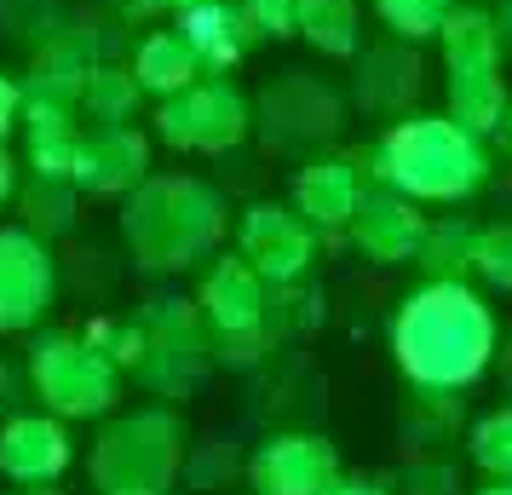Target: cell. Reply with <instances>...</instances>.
I'll use <instances>...</instances> for the list:
<instances>
[{
	"label": "cell",
	"instance_id": "6da1fadb",
	"mask_svg": "<svg viewBox=\"0 0 512 495\" xmlns=\"http://www.w3.org/2000/svg\"><path fill=\"white\" fill-rule=\"evenodd\" d=\"M495 311L466 277H426L397 300L392 357L415 392H466L495 363Z\"/></svg>",
	"mask_w": 512,
	"mask_h": 495
},
{
	"label": "cell",
	"instance_id": "7a4b0ae2",
	"mask_svg": "<svg viewBox=\"0 0 512 495\" xmlns=\"http://www.w3.org/2000/svg\"><path fill=\"white\" fill-rule=\"evenodd\" d=\"M121 242L139 271L179 277L225 242V196L196 173H150L133 196H121Z\"/></svg>",
	"mask_w": 512,
	"mask_h": 495
},
{
	"label": "cell",
	"instance_id": "3957f363",
	"mask_svg": "<svg viewBox=\"0 0 512 495\" xmlns=\"http://www.w3.org/2000/svg\"><path fill=\"white\" fill-rule=\"evenodd\" d=\"M374 179L409 202H466L489 179L484 133L455 116H403L374 144Z\"/></svg>",
	"mask_w": 512,
	"mask_h": 495
},
{
	"label": "cell",
	"instance_id": "277c9868",
	"mask_svg": "<svg viewBox=\"0 0 512 495\" xmlns=\"http://www.w3.org/2000/svg\"><path fill=\"white\" fill-rule=\"evenodd\" d=\"M179 467H185V421L162 403L116 415L87 455L98 495H173Z\"/></svg>",
	"mask_w": 512,
	"mask_h": 495
},
{
	"label": "cell",
	"instance_id": "5b68a950",
	"mask_svg": "<svg viewBox=\"0 0 512 495\" xmlns=\"http://www.w3.org/2000/svg\"><path fill=\"white\" fill-rule=\"evenodd\" d=\"M443 70H449V116L466 121L472 133H501L507 116V75H501V18L489 6H455L438 29Z\"/></svg>",
	"mask_w": 512,
	"mask_h": 495
},
{
	"label": "cell",
	"instance_id": "8992f818",
	"mask_svg": "<svg viewBox=\"0 0 512 495\" xmlns=\"http://www.w3.org/2000/svg\"><path fill=\"white\" fill-rule=\"evenodd\" d=\"M24 375H29V392L64 421L110 415L121 398V369L98 346H87V334H70V329L35 334L24 357Z\"/></svg>",
	"mask_w": 512,
	"mask_h": 495
},
{
	"label": "cell",
	"instance_id": "52a82bcc",
	"mask_svg": "<svg viewBox=\"0 0 512 495\" xmlns=\"http://www.w3.org/2000/svg\"><path fill=\"white\" fill-rule=\"evenodd\" d=\"M144 323V363L133 369L144 392L156 398H190L213 363V329L196 300H150L139 311Z\"/></svg>",
	"mask_w": 512,
	"mask_h": 495
},
{
	"label": "cell",
	"instance_id": "ba28073f",
	"mask_svg": "<svg viewBox=\"0 0 512 495\" xmlns=\"http://www.w3.org/2000/svg\"><path fill=\"white\" fill-rule=\"evenodd\" d=\"M254 133V104L225 75H202L196 87L156 98V139L179 156H225Z\"/></svg>",
	"mask_w": 512,
	"mask_h": 495
},
{
	"label": "cell",
	"instance_id": "9c48e42d",
	"mask_svg": "<svg viewBox=\"0 0 512 495\" xmlns=\"http://www.w3.org/2000/svg\"><path fill=\"white\" fill-rule=\"evenodd\" d=\"M58 300V260L29 225H0V340L29 334Z\"/></svg>",
	"mask_w": 512,
	"mask_h": 495
},
{
	"label": "cell",
	"instance_id": "30bf717a",
	"mask_svg": "<svg viewBox=\"0 0 512 495\" xmlns=\"http://www.w3.org/2000/svg\"><path fill=\"white\" fill-rule=\"evenodd\" d=\"M236 254L254 265L271 288H294L317 260V231L300 219V208L254 202L236 219Z\"/></svg>",
	"mask_w": 512,
	"mask_h": 495
},
{
	"label": "cell",
	"instance_id": "8fae6325",
	"mask_svg": "<svg viewBox=\"0 0 512 495\" xmlns=\"http://www.w3.org/2000/svg\"><path fill=\"white\" fill-rule=\"evenodd\" d=\"M254 127L265 133L271 150H300V144L334 139V133H340V98H334V87H323L317 75L294 70V75H282V81L265 87Z\"/></svg>",
	"mask_w": 512,
	"mask_h": 495
},
{
	"label": "cell",
	"instance_id": "7c38bea8",
	"mask_svg": "<svg viewBox=\"0 0 512 495\" xmlns=\"http://www.w3.org/2000/svg\"><path fill=\"white\" fill-rule=\"evenodd\" d=\"M340 478V449L323 432H277L248 455L254 495H323Z\"/></svg>",
	"mask_w": 512,
	"mask_h": 495
},
{
	"label": "cell",
	"instance_id": "4fadbf2b",
	"mask_svg": "<svg viewBox=\"0 0 512 495\" xmlns=\"http://www.w3.org/2000/svg\"><path fill=\"white\" fill-rule=\"evenodd\" d=\"M104 64V41L87 18H58V24L35 41V64H29L24 98H52V104H75L87 93V75Z\"/></svg>",
	"mask_w": 512,
	"mask_h": 495
},
{
	"label": "cell",
	"instance_id": "5bb4252c",
	"mask_svg": "<svg viewBox=\"0 0 512 495\" xmlns=\"http://www.w3.org/2000/svg\"><path fill=\"white\" fill-rule=\"evenodd\" d=\"M265 288L271 283H265L242 254H213V265L202 271V288H196V306L208 317L213 340L271 329V300H265Z\"/></svg>",
	"mask_w": 512,
	"mask_h": 495
},
{
	"label": "cell",
	"instance_id": "9a60e30c",
	"mask_svg": "<svg viewBox=\"0 0 512 495\" xmlns=\"http://www.w3.org/2000/svg\"><path fill=\"white\" fill-rule=\"evenodd\" d=\"M70 426L64 415H6L0 421V478L18 484V490H41L52 478H64L70 467Z\"/></svg>",
	"mask_w": 512,
	"mask_h": 495
},
{
	"label": "cell",
	"instance_id": "2e32d148",
	"mask_svg": "<svg viewBox=\"0 0 512 495\" xmlns=\"http://www.w3.org/2000/svg\"><path fill=\"white\" fill-rule=\"evenodd\" d=\"M426 213H420V202H409L403 190L392 185H374L363 190V202H357V213H351V242L363 248V260L374 265H409L420 254V242H426Z\"/></svg>",
	"mask_w": 512,
	"mask_h": 495
},
{
	"label": "cell",
	"instance_id": "e0dca14e",
	"mask_svg": "<svg viewBox=\"0 0 512 495\" xmlns=\"http://www.w3.org/2000/svg\"><path fill=\"white\" fill-rule=\"evenodd\" d=\"M144 179H150V133H139L133 121L81 133V156H75L81 196H133Z\"/></svg>",
	"mask_w": 512,
	"mask_h": 495
},
{
	"label": "cell",
	"instance_id": "ac0fdd59",
	"mask_svg": "<svg viewBox=\"0 0 512 495\" xmlns=\"http://www.w3.org/2000/svg\"><path fill=\"white\" fill-rule=\"evenodd\" d=\"M357 202H363V162L357 156H311L294 173V208L317 236L346 231Z\"/></svg>",
	"mask_w": 512,
	"mask_h": 495
},
{
	"label": "cell",
	"instance_id": "d6986e66",
	"mask_svg": "<svg viewBox=\"0 0 512 495\" xmlns=\"http://www.w3.org/2000/svg\"><path fill=\"white\" fill-rule=\"evenodd\" d=\"M24 167L35 179H75V156H81V121L75 104H52V98H24Z\"/></svg>",
	"mask_w": 512,
	"mask_h": 495
},
{
	"label": "cell",
	"instance_id": "ffe728a7",
	"mask_svg": "<svg viewBox=\"0 0 512 495\" xmlns=\"http://www.w3.org/2000/svg\"><path fill=\"white\" fill-rule=\"evenodd\" d=\"M179 35L196 47L208 75H225L254 41V29L242 18V0H196V6H185L179 12Z\"/></svg>",
	"mask_w": 512,
	"mask_h": 495
},
{
	"label": "cell",
	"instance_id": "44dd1931",
	"mask_svg": "<svg viewBox=\"0 0 512 495\" xmlns=\"http://www.w3.org/2000/svg\"><path fill=\"white\" fill-rule=\"evenodd\" d=\"M133 75H139V87L150 98H173L196 87L208 70H202L196 47L179 35V24H173V29H144V41L133 47Z\"/></svg>",
	"mask_w": 512,
	"mask_h": 495
},
{
	"label": "cell",
	"instance_id": "7402d4cb",
	"mask_svg": "<svg viewBox=\"0 0 512 495\" xmlns=\"http://www.w3.org/2000/svg\"><path fill=\"white\" fill-rule=\"evenodd\" d=\"M420 58H415V41H392V47H374L363 52L357 64V104L363 110H409V98L420 93Z\"/></svg>",
	"mask_w": 512,
	"mask_h": 495
},
{
	"label": "cell",
	"instance_id": "603a6c76",
	"mask_svg": "<svg viewBox=\"0 0 512 495\" xmlns=\"http://www.w3.org/2000/svg\"><path fill=\"white\" fill-rule=\"evenodd\" d=\"M300 35L323 58H357L363 12H357V0H300Z\"/></svg>",
	"mask_w": 512,
	"mask_h": 495
},
{
	"label": "cell",
	"instance_id": "cb8c5ba5",
	"mask_svg": "<svg viewBox=\"0 0 512 495\" xmlns=\"http://www.w3.org/2000/svg\"><path fill=\"white\" fill-rule=\"evenodd\" d=\"M144 87L139 75H133V64H116V58H104L93 75H87V93H81V110L98 121V127H116V121H133L144 104Z\"/></svg>",
	"mask_w": 512,
	"mask_h": 495
},
{
	"label": "cell",
	"instance_id": "d4e9b609",
	"mask_svg": "<svg viewBox=\"0 0 512 495\" xmlns=\"http://www.w3.org/2000/svg\"><path fill=\"white\" fill-rule=\"evenodd\" d=\"M75 202H81V190H75V179H29L24 190H18V213H24V225L35 236H64L75 231Z\"/></svg>",
	"mask_w": 512,
	"mask_h": 495
},
{
	"label": "cell",
	"instance_id": "484cf974",
	"mask_svg": "<svg viewBox=\"0 0 512 495\" xmlns=\"http://www.w3.org/2000/svg\"><path fill=\"white\" fill-rule=\"evenodd\" d=\"M472 254H478V225H466V219H432L415 265L426 277H466Z\"/></svg>",
	"mask_w": 512,
	"mask_h": 495
},
{
	"label": "cell",
	"instance_id": "4316f807",
	"mask_svg": "<svg viewBox=\"0 0 512 495\" xmlns=\"http://www.w3.org/2000/svg\"><path fill=\"white\" fill-rule=\"evenodd\" d=\"M466 455H472V467L484 478H512V403L507 409H489L484 421H472Z\"/></svg>",
	"mask_w": 512,
	"mask_h": 495
},
{
	"label": "cell",
	"instance_id": "83f0119b",
	"mask_svg": "<svg viewBox=\"0 0 512 495\" xmlns=\"http://www.w3.org/2000/svg\"><path fill=\"white\" fill-rule=\"evenodd\" d=\"M374 12L397 41H432L443 18L455 12V0H374Z\"/></svg>",
	"mask_w": 512,
	"mask_h": 495
},
{
	"label": "cell",
	"instance_id": "f1b7e54d",
	"mask_svg": "<svg viewBox=\"0 0 512 495\" xmlns=\"http://www.w3.org/2000/svg\"><path fill=\"white\" fill-rule=\"evenodd\" d=\"M81 334H87V346H98V352L116 363L121 375H133L144 363V323L139 317H93Z\"/></svg>",
	"mask_w": 512,
	"mask_h": 495
},
{
	"label": "cell",
	"instance_id": "f546056e",
	"mask_svg": "<svg viewBox=\"0 0 512 495\" xmlns=\"http://www.w3.org/2000/svg\"><path fill=\"white\" fill-rule=\"evenodd\" d=\"M58 18H64V0H0V35H18V41H41Z\"/></svg>",
	"mask_w": 512,
	"mask_h": 495
},
{
	"label": "cell",
	"instance_id": "4dcf8cb0",
	"mask_svg": "<svg viewBox=\"0 0 512 495\" xmlns=\"http://www.w3.org/2000/svg\"><path fill=\"white\" fill-rule=\"evenodd\" d=\"M472 271H478L489 288L512 294V225H489V231H478V254H472Z\"/></svg>",
	"mask_w": 512,
	"mask_h": 495
},
{
	"label": "cell",
	"instance_id": "1f68e13d",
	"mask_svg": "<svg viewBox=\"0 0 512 495\" xmlns=\"http://www.w3.org/2000/svg\"><path fill=\"white\" fill-rule=\"evenodd\" d=\"M242 18L265 41H288L300 35V0H242Z\"/></svg>",
	"mask_w": 512,
	"mask_h": 495
},
{
	"label": "cell",
	"instance_id": "d6a6232c",
	"mask_svg": "<svg viewBox=\"0 0 512 495\" xmlns=\"http://www.w3.org/2000/svg\"><path fill=\"white\" fill-rule=\"evenodd\" d=\"M403 484H409V495H455L461 490V478H455V467H426V461H415V467L403 472Z\"/></svg>",
	"mask_w": 512,
	"mask_h": 495
},
{
	"label": "cell",
	"instance_id": "836d02e7",
	"mask_svg": "<svg viewBox=\"0 0 512 495\" xmlns=\"http://www.w3.org/2000/svg\"><path fill=\"white\" fill-rule=\"evenodd\" d=\"M18 121H24V87L12 75H0V144L18 133Z\"/></svg>",
	"mask_w": 512,
	"mask_h": 495
},
{
	"label": "cell",
	"instance_id": "e575fe53",
	"mask_svg": "<svg viewBox=\"0 0 512 495\" xmlns=\"http://www.w3.org/2000/svg\"><path fill=\"white\" fill-rule=\"evenodd\" d=\"M24 380L29 375H18L12 363H0V421H6V415H18V403H24Z\"/></svg>",
	"mask_w": 512,
	"mask_h": 495
},
{
	"label": "cell",
	"instance_id": "d590c367",
	"mask_svg": "<svg viewBox=\"0 0 512 495\" xmlns=\"http://www.w3.org/2000/svg\"><path fill=\"white\" fill-rule=\"evenodd\" d=\"M323 495H392V490H386L380 478H363V472H340Z\"/></svg>",
	"mask_w": 512,
	"mask_h": 495
},
{
	"label": "cell",
	"instance_id": "8d00e7d4",
	"mask_svg": "<svg viewBox=\"0 0 512 495\" xmlns=\"http://www.w3.org/2000/svg\"><path fill=\"white\" fill-rule=\"evenodd\" d=\"M12 196H18V156L0 144V208H6Z\"/></svg>",
	"mask_w": 512,
	"mask_h": 495
},
{
	"label": "cell",
	"instance_id": "74e56055",
	"mask_svg": "<svg viewBox=\"0 0 512 495\" xmlns=\"http://www.w3.org/2000/svg\"><path fill=\"white\" fill-rule=\"evenodd\" d=\"M116 12L133 24V18H150V12H167L162 0H116Z\"/></svg>",
	"mask_w": 512,
	"mask_h": 495
},
{
	"label": "cell",
	"instance_id": "f35d334b",
	"mask_svg": "<svg viewBox=\"0 0 512 495\" xmlns=\"http://www.w3.org/2000/svg\"><path fill=\"white\" fill-rule=\"evenodd\" d=\"M472 495H512V478H489L484 490H472Z\"/></svg>",
	"mask_w": 512,
	"mask_h": 495
},
{
	"label": "cell",
	"instance_id": "ab89813d",
	"mask_svg": "<svg viewBox=\"0 0 512 495\" xmlns=\"http://www.w3.org/2000/svg\"><path fill=\"white\" fill-rule=\"evenodd\" d=\"M501 41L512 47V0H501Z\"/></svg>",
	"mask_w": 512,
	"mask_h": 495
},
{
	"label": "cell",
	"instance_id": "60d3db41",
	"mask_svg": "<svg viewBox=\"0 0 512 495\" xmlns=\"http://www.w3.org/2000/svg\"><path fill=\"white\" fill-rule=\"evenodd\" d=\"M501 144H507V156H512V104H507V116H501Z\"/></svg>",
	"mask_w": 512,
	"mask_h": 495
},
{
	"label": "cell",
	"instance_id": "b9f144b4",
	"mask_svg": "<svg viewBox=\"0 0 512 495\" xmlns=\"http://www.w3.org/2000/svg\"><path fill=\"white\" fill-rule=\"evenodd\" d=\"M167 12H185V6H196V0H162Z\"/></svg>",
	"mask_w": 512,
	"mask_h": 495
},
{
	"label": "cell",
	"instance_id": "7bdbcfd3",
	"mask_svg": "<svg viewBox=\"0 0 512 495\" xmlns=\"http://www.w3.org/2000/svg\"><path fill=\"white\" fill-rule=\"evenodd\" d=\"M18 495H58V490H47V484H41V490H18Z\"/></svg>",
	"mask_w": 512,
	"mask_h": 495
},
{
	"label": "cell",
	"instance_id": "ee69618b",
	"mask_svg": "<svg viewBox=\"0 0 512 495\" xmlns=\"http://www.w3.org/2000/svg\"><path fill=\"white\" fill-rule=\"evenodd\" d=\"M507 386H512V352H507Z\"/></svg>",
	"mask_w": 512,
	"mask_h": 495
},
{
	"label": "cell",
	"instance_id": "f6af8a7d",
	"mask_svg": "<svg viewBox=\"0 0 512 495\" xmlns=\"http://www.w3.org/2000/svg\"><path fill=\"white\" fill-rule=\"evenodd\" d=\"M478 6H484V0H478Z\"/></svg>",
	"mask_w": 512,
	"mask_h": 495
}]
</instances>
